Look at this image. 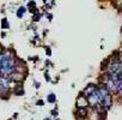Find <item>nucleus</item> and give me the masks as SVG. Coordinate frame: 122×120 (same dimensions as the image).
<instances>
[{
	"label": "nucleus",
	"instance_id": "f257e3e1",
	"mask_svg": "<svg viewBox=\"0 0 122 120\" xmlns=\"http://www.w3.org/2000/svg\"><path fill=\"white\" fill-rule=\"evenodd\" d=\"M87 103H89V101H87V98L85 97V95H84V94H80L79 97H78V100H77V106H78L79 108H85V107L87 106Z\"/></svg>",
	"mask_w": 122,
	"mask_h": 120
},
{
	"label": "nucleus",
	"instance_id": "f03ea898",
	"mask_svg": "<svg viewBox=\"0 0 122 120\" xmlns=\"http://www.w3.org/2000/svg\"><path fill=\"white\" fill-rule=\"evenodd\" d=\"M86 115H87V109H86V107H85V108H79V109L76 112V116H77L78 119L85 118Z\"/></svg>",
	"mask_w": 122,
	"mask_h": 120
},
{
	"label": "nucleus",
	"instance_id": "7ed1b4c3",
	"mask_svg": "<svg viewBox=\"0 0 122 120\" xmlns=\"http://www.w3.org/2000/svg\"><path fill=\"white\" fill-rule=\"evenodd\" d=\"M55 100H56V96H55V94H49L48 95V101L49 102H55Z\"/></svg>",
	"mask_w": 122,
	"mask_h": 120
},
{
	"label": "nucleus",
	"instance_id": "20e7f679",
	"mask_svg": "<svg viewBox=\"0 0 122 120\" xmlns=\"http://www.w3.org/2000/svg\"><path fill=\"white\" fill-rule=\"evenodd\" d=\"M47 54H48V55L51 54V53H50V48H48V47H47Z\"/></svg>",
	"mask_w": 122,
	"mask_h": 120
},
{
	"label": "nucleus",
	"instance_id": "39448f33",
	"mask_svg": "<svg viewBox=\"0 0 122 120\" xmlns=\"http://www.w3.org/2000/svg\"><path fill=\"white\" fill-rule=\"evenodd\" d=\"M37 104H38V106H42V104H43V102H42V101H41V100H40V101H38V102H37Z\"/></svg>",
	"mask_w": 122,
	"mask_h": 120
}]
</instances>
